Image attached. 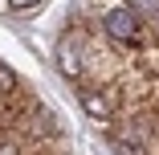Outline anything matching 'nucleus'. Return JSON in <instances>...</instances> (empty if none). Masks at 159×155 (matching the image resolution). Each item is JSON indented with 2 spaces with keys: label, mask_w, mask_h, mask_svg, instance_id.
Instances as JSON below:
<instances>
[{
  "label": "nucleus",
  "mask_w": 159,
  "mask_h": 155,
  "mask_svg": "<svg viewBox=\"0 0 159 155\" xmlns=\"http://www.w3.org/2000/svg\"><path fill=\"white\" fill-rule=\"evenodd\" d=\"M102 29L114 37V41H122V45H139L143 41V12H135L131 4H118V8H106V16H102Z\"/></svg>",
  "instance_id": "f257e3e1"
},
{
  "label": "nucleus",
  "mask_w": 159,
  "mask_h": 155,
  "mask_svg": "<svg viewBox=\"0 0 159 155\" xmlns=\"http://www.w3.org/2000/svg\"><path fill=\"white\" fill-rule=\"evenodd\" d=\"M78 102H82V110H86L94 122H110V114H114L110 98L102 94V90H94V86H78Z\"/></svg>",
  "instance_id": "f03ea898"
},
{
  "label": "nucleus",
  "mask_w": 159,
  "mask_h": 155,
  "mask_svg": "<svg viewBox=\"0 0 159 155\" xmlns=\"http://www.w3.org/2000/svg\"><path fill=\"white\" fill-rule=\"evenodd\" d=\"M57 70L66 74L70 82L82 78V49H78L74 37H61V41H57Z\"/></svg>",
  "instance_id": "7ed1b4c3"
},
{
  "label": "nucleus",
  "mask_w": 159,
  "mask_h": 155,
  "mask_svg": "<svg viewBox=\"0 0 159 155\" xmlns=\"http://www.w3.org/2000/svg\"><path fill=\"white\" fill-rule=\"evenodd\" d=\"M12 90H16V74L0 61V94H12Z\"/></svg>",
  "instance_id": "20e7f679"
},
{
  "label": "nucleus",
  "mask_w": 159,
  "mask_h": 155,
  "mask_svg": "<svg viewBox=\"0 0 159 155\" xmlns=\"http://www.w3.org/2000/svg\"><path fill=\"white\" fill-rule=\"evenodd\" d=\"M126 4H131L135 12H143V16H155L159 12V0H126Z\"/></svg>",
  "instance_id": "39448f33"
},
{
  "label": "nucleus",
  "mask_w": 159,
  "mask_h": 155,
  "mask_svg": "<svg viewBox=\"0 0 159 155\" xmlns=\"http://www.w3.org/2000/svg\"><path fill=\"white\" fill-rule=\"evenodd\" d=\"M12 8H33V4H41V0H8Z\"/></svg>",
  "instance_id": "423d86ee"
},
{
  "label": "nucleus",
  "mask_w": 159,
  "mask_h": 155,
  "mask_svg": "<svg viewBox=\"0 0 159 155\" xmlns=\"http://www.w3.org/2000/svg\"><path fill=\"white\" fill-rule=\"evenodd\" d=\"M0 155H16V143H0Z\"/></svg>",
  "instance_id": "0eeeda50"
}]
</instances>
